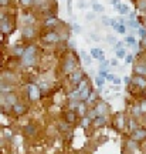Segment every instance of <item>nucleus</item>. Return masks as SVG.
Masks as SVG:
<instances>
[{
    "mask_svg": "<svg viewBox=\"0 0 146 154\" xmlns=\"http://www.w3.org/2000/svg\"><path fill=\"white\" fill-rule=\"evenodd\" d=\"M22 57H23V66H26V67L33 66L34 60H36V47L34 46H28Z\"/></svg>",
    "mask_w": 146,
    "mask_h": 154,
    "instance_id": "1",
    "label": "nucleus"
},
{
    "mask_svg": "<svg viewBox=\"0 0 146 154\" xmlns=\"http://www.w3.org/2000/svg\"><path fill=\"white\" fill-rule=\"evenodd\" d=\"M28 96H30L31 100H38V97H40V90H38L37 86H34V84L28 86Z\"/></svg>",
    "mask_w": 146,
    "mask_h": 154,
    "instance_id": "2",
    "label": "nucleus"
},
{
    "mask_svg": "<svg viewBox=\"0 0 146 154\" xmlns=\"http://www.w3.org/2000/svg\"><path fill=\"white\" fill-rule=\"evenodd\" d=\"M89 54H91L92 59H98V60H101V61L105 60V53L99 49H91Z\"/></svg>",
    "mask_w": 146,
    "mask_h": 154,
    "instance_id": "3",
    "label": "nucleus"
},
{
    "mask_svg": "<svg viewBox=\"0 0 146 154\" xmlns=\"http://www.w3.org/2000/svg\"><path fill=\"white\" fill-rule=\"evenodd\" d=\"M44 40L47 42V43H57L60 40V36L55 32H48V33L44 36Z\"/></svg>",
    "mask_w": 146,
    "mask_h": 154,
    "instance_id": "4",
    "label": "nucleus"
},
{
    "mask_svg": "<svg viewBox=\"0 0 146 154\" xmlns=\"http://www.w3.org/2000/svg\"><path fill=\"white\" fill-rule=\"evenodd\" d=\"M34 36V27L33 26H26L23 29V37L26 38H31Z\"/></svg>",
    "mask_w": 146,
    "mask_h": 154,
    "instance_id": "5",
    "label": "nucleus"
},
{
    "mask_svg": "<svg viewBox=\"0 0 146 154\" xmlns=\"http://www.w3.org/2000/svg\"><path fill=\"white\" fill-rule=\"evenodd\" d=\"M146 137V130H142V128H139V130H136L135 133H133V138L135 140H142V138Z\"/></svg>",
    "mask_w": 146,
    "mask_h": 154,
    "instance_id": "6",
    "label": "nucleus"
},
{
    "mask_svg": "<svg viewBox=\"0 0 146 154\" xmlns=\"http://www.w3.org/2000/svg\"><path fill=\"white\" fill-rule=\"evenodd\" d=\"M75 69V61L72 60V59H70V60H67V63H65V72L67 73H71L72 70Z\"/></svg>",
    "mask_w": 146,
    "mask_h": 154,
    "instance_id": "7",
    "label": "nucleus"
},
{
    "mask_svg": "<svg viewBox=\"0 0 146 154\" xmlns=\"http://www.w3.org/2000/svg\"><path fill=\"white\" fill-rule=\"evenodd\" d=\"M6 103H7V104L9 106H14V104H17L16 103V100H17V97L16 96H14V94H7V96H6Z\"/></svg>",
    "mask_w": 146,
    "mask_h": 154,
    "instance_id": "8",
    "label": "nucleus"
},
{
    "mask_svg": "<svg viewBox=\"0 0 146 154\" xmlns=\"http://www.w3.org/2000/svg\"><path fill=\"white\" fill-rule=\"evenodd\" d=\"M10 29H11V26L7 23V20H6V17L3 16V19H1V30L4 32V33H9L10 32Z\"/></svg>",
    "mask_w": 146,
    "mask_h": 154,
    "instance_id": "9",
    "label": "nucleus"
},
{
    "mask_svg": "<svg viewBox=\"0 0 146 154\" xmlns=\"http://www.w3.org/2000/svg\"><path fill=\"white\" fill-rule=\"evenodd\" d=\"M92 9H94V11L95 13H104V6L102 5H99L98 2H92Z\"/></svg>",
    "mask_w": 146,
    "mask_h": 154,
    "instance_id": "10",
    "label": "nucleus"
},
{
    "mask_svg": "<svg viewBox=\"0 0 146 154\" xmlns=\"http://www.w3.org/2000/svg\"><path fill=\"white\" fill-rule=\"evenodd\" d=\"M135 84H138L141 88H145L146 87V80L143 79V77L138 76V77H135Z\"/></svg>",
    "mask_w": 146,
    "mask_h": 154,
    "instance_id": "11",
    "label": "nucleus"
},
{
    "mask_svg": "<svg viewBox=\"0 0 146 154\" xmlns=\"http://www.w3.org/2000/svg\"><path fill=\"white\" fill-rule=\"evenodd\" d=\"M81 80H82V74H81V72H75L74 74H72V83L78 84V83H81Z\"/></svg>",
    "mask_w": 146,
    "mask_h": 154,
    "instance_id": "12",
    "label": "nucleus"
},
{
    "mask_svg": "<svg viewBox=\"0 0 146 154\" xmlns=\"http://www.w3.org/2000/svg\"><path fill=\"white\" fill-rule=\"evenodd\" d=\"M119 13H121V14H122V16H126V14H129L130 11H129V7H128V6L126 5H121L119 6Z\"/></svg>",
    "mask_w": 146,
    "mask_h": 154,
    "instance_id": "13",
    "label": "nucleus"
},
{
    "mask_svg": "<svg viewBox=\"0 0 146 154\" xmlns=\"http://www.w3.org/2000/svg\"><path fill=\"white\" fill-rule=\"evenodd\" d=\"M23 22L26 23L27 26H31L33 22H34V17L30 16V14H24V16H23Z\"/></svg>",
    "mask_w": 146,
    "mask_h": 154,
    "instance_id": "14",
    "label": "nucleus"
},
{
    "mask_svg": "<svg viewBox=\"0 0 146 154\" xmlns=\"http://www.w3.org/2000/svg\"><path fill=\"white\" fill-rule=\"evenodd\" d=\"M114 29L118 32L119 34H125V32H126V24H119V23H118Z\"/></svg>",
    "mask_w": 146,
    "mask_h": 154,
    "instance_id": "15",
    "label": "nucleus"
},
{
    "mask_svg": "<svg viewBox=\"0 0 146 154\" xmlns=\"http://www.w3.org/2000/svg\"><path fill=\"white\" fill-rule=\"evenodd\" d=\"M80 53H81L82 60L85 61V63H88V64H91V59H92V57H89V56H88V53H87V51H85V50H81Z\"/></svg>",
    "mask_w": 146,
    "mask_h": 154,
    "instance_id": "16",
    "label": "nucleus"
},
{
    "mask_svg": "<svg viewBox=\"0 0 146 154\" xmlns=\"http://www.w3.org/2000/svg\"><path fill=\"white\" fill-rule=\"evenodd\" d=\"M105 110H107V107H105V104H102V103H101V104H98L97 109H95V111H97L98 116H102L104 113H105Z\"/></svg>",
    "mask_w": 146,
    "mask_h": 154,
    "instance_id": "17",
    "label": "nucleus"
},
{
    "mask_svg": "<svg viewBox=\"0 0 146 154\" xmlns=\"http://www.w3.org/2000/svg\"><path fill=\"white\" fill-rule=\"evenodd\" d=\"M135 72L139 74H146V64H139L135 67Z\"/></svg>",
    "mask_w": 146,
    "mask_h": 154,
    "instance_id": "18",
    "label": "nucleus"
},
{
    "mask_svg": "<svg viewBox=\"0 0 146 154\" xmlns=\"http://www.w3.org/2000/svg\"><path fill=\"white\" fill-rule=\"evenodd\" d=\"M13 110L16 111L17 114H22V113H24V106L23 104H14L13 106Z\"/></svg>",
    "mask_w": 146,
    "mask_h": 154,
    "instance_id": "19",
    "label": "nucleus"
},
{
    "mask_svg": "<svg viewBox=\"0 0 146 154\" xmlns=\"http://www.w3.org/2000/svg\"><path fill=\"white\" fill-rule=\"evenodd\" d=\"M105 82H107V79H105V77L98 76L97 79H95V83H97V86H98V87H102L104 84H105Z\"/></svg>",
    "mask_w": 146,
    "mask_h": 154,
    "instance_id": "20",
    "label": "nucleus"
},
{
    "mask_svg": "<svg viewBox=\"0 0 146 154\" xmlns=\"http://www.w3.org/2000/svg\"><path fill=\"white\" fill-rule=\"evenodd\" d=\"M44 24H45L47 27H51V26H54V24H57V20H55L54 17H50V19H47V20L44 22Z\"/></svg>",
    "mask_w": 146,
    "mask_h": 154,
    "instance_id": "21",
    "label": "nucleus"
},
{
    "mask_svg": "<svg viewBox=\"0 0 146 154\" xmlns=\"http://www.w3.org/2000/svg\"><path fill=\"white\" fill-rule=\"evenodd\" d=\"M109 61H107V60H104V61H101V66H99V70H102V72H108V67H109Z\"/></svg>",
    "mask_w": 146,
    "mask_h": 154,
    "instance_id": "22",
    "label": "nucleus"
},
{
    "mask_svg": "<svg viewBox=\"0 0 146 154\" xmlns=\"http://www.w3.org/2000/svg\"><path fill=\"white\" fill-rule=\"evenodd\" d=\"M95 124H97V126L105 124V117H104V116H97V117H95Z\"/></svg>",
    "mask_w": 146,
    "mask_h": 154,
    "instance_id": "23",
    "label": "nucleus"
},
{
    "mask_svg": "<svg viewBox=\"0 0 146 154\" xmlns=\"http://www.w3.org/2000/svg\"><path fill=\"white\" fill-rule=\"evenodd\" d=\"M126 51H125V49H119V50H116V57L118 59H125L126 57Z\"/></svg>",
    "mask_w": 146,
    "mask_h": 154,
    "instance_id": "24",
    "label": "nucleus"
},
{
    "mask_svg": "<svg viewBox=\"0 0 146 154\" xmlns=\"http://www.w3.org/2000/svg\"><path fill=\"white\" fill-rule=\"evenodd\" d=\"M138 9L142 11H146V0H139L138 2Z\"/></svg>",
    "mask_w": 146,
    "mask_h": 154,
    "instance_id": "25",
    "label": "nucleus"
},
{
    "mask_svg": "<svg viewBox=\"0 0 146 154\" xmlns=\"http://www.w3.org/2000/svg\"><path fill=\"white\" fill-rule=\"evenodd\" d=\"M125 43H128L129 46H133V44H136V40L132 36H128V37H125Z\"/></svg>",
    "mask_w": 146,
    "mask_h": 154,
    "instance_id": "26",
    "label": "nucleus"
},
{
    "mask_svg": "<svg viewBox=\"0 0 146 154\" xmlns=\"http://www.w3.org/2000/svg\"><path fill=\"white\" fill-rule=\"evenodd\" d=\"M85 19H87L88 22H91L95 19V11H88L87 14H85Z\"/></svg>",
    "mask_w": 146,
    "mask_h": 154,
    "instance_id": "27",
    "label": "nucleus"
},
{
    "mask_svg": "<svg viewBox=\"0 0 146 154\" xmlns=\"http://www.w3.org/2000/svg\"><path fill=\"white\" fill-rule=\"evenodd\" d=\"M67 11L68 14H72V0H67Z\"/></svg>",
    "mask_w": 146,
    "mask_h": 154,
    "instance_id": "28",
    "label": "nucleus"
},
{
    "mask_svg": "<svg viewBox=\"0 0 146 154\" xmlns=\"http://www.w3.org/2000/svg\"><path fill=\"white\" fill-rule=\"evenodd\" d=\"M128 24H129L132 29H139V27H141V26L138 24V22H136V20H129V22H128Z\"/></svg>",
    "mask_w": 146,
    "mask_h": 154,
    "instance_id": "29",
    "label": "nucleus"
},
{
    "mask_svg": "<svg viewBox=\"0 0 146 154\" xmlns=\"http://www.w3.org/2000/svg\"><path fill=\"white\" fill-rule=\"evenodd\" d=\"M72 30H74L75 33H81V26H80L78 23H72Z\"/></svg>",
    "mask_w": 146,
    "mask_h": 154,
    "instance_id": "30",
    "label": "nucleus"
},
{
    "mask_svg": "<svg viewBox=\"0 0 146 154\" xmlns=\"http://www.w3.org/2000/svg\"><path fill=\"white\" fill-rule=\"evenodd\" d=\"M67 120H68V123H74V120H75V116H74V113H68L67 114Z\"/></svg>",
    "mask_w": 146,
    "mask_h": 154,
    "instance_id": "31",
    "label": "nucleus"
},
{
    "mask_svg": "<svg viewBox=\"0 0 146 154\" xmlns=\"http://www.w3.org/2000/svg\"><path fill=\"white\" fill-rule=\"evenodd\" d=\"M138 32H139V36H141L142 38L146 37V29L145 27H139V29H138Z\"/></svg>",
    "mask_w": 146,
    "mask_h": 154,
    "instance_id": "32",
    "label": "nucleus"
},
{
    "mask_svg": "<svg viewBox=\"0 0 146 154\" xmlns=\"http://www.w3.org/2000/svg\"><path fill=\"white\" fill-rule=\"evenodd\" d=\"M24 51H26V49H23V47H17V49H14V53L19 56H23L24 54Z\"/></svg>",
    "mask_w": 146,
    "mask_h": 154,
    "instance_id": "33",
    "label": "nucleus"
},
{
    "mask_svg": "<svg viewBox=\"0 0 146 154\" xmlns=\"http://www.w3.org/2000/svg\"><path fill=\"white\" fill-rule=\"evenodd\" d=\"M11 86H9V84H6V83H1V91H10Z\"/></svg>",
    "mask_w": 146,
    "mask_h": 154,
    "instance_id": "34",
    "label": "nucleus"
},
{
    "mask_svg": "<svg viewBox=\"0 0 146 154\" xmlns=\"http://www.w3.org/2000/svg\"><path fill=\"white\" fill-rule=\"evenodd\" d=\"M102 24L104 26H111V19L109 17H102Z\"/></svg>",
    "mask_w": 146,
    "mask_h": 154,
    "instance_id": "35",
    "label": "nucleus"
},
{
    "mask_svg": "<svg viewBox=\"0 0 146 154\" xmlns=\"http://www.w3.org/2000/svg\"><path fill=\"white\" fill-rule=\"evenodd\" d=\"M107 40H108L111 44H116V40H115V37L112 34H108V36H107Z\"/></svg>",
    "mask_w": 146,
    "mask_h": 154,
    "instance_id": "36",
    "label": "nucleus"
},
{
    "mask_svg": "<svg viewBox=\"0 0 146 154\" xmlns=\"http://www.w3.org/2000/svg\"><path fill=\"white\" fill-rule=\"evenodd\" d=\"M132 61H133V56H132V54H126V57H125V63L130 64Z\"/></svg>",
    "mask_w": 146,
    "mask_h": 154,
    "instance_id": "37",
    "label": "nucleus"
},
{
    "mask_svg": "<svg viewBox=\"0 0 146 154\" xmlns=\"http://www.w3.org/2000/svg\"><path fill=\"white\" fill-rule=\"evenodd\" d=\"M89 120H91V119H89V117H85V119H82V127H88V124H89Z\"/></svg>",
    "mask_w": 146,
    "mask_h": 154,
    "instance_id": "38",
    "label": "nucleus"
},
{
    "mask_svg": "<svg viewBox=\"0 0 146 154\" xmlns=\"http://www.w3.org/2000/svg\"><path fill=\"white\" fill-rule=\"evenodd\" d=\"M124 43H125V42H116V44H115V50L124 49Z\"/></svg>",
    "mask_w": 146,
    "mask_h": 154,
    "instance_id": "39",
    "label": "nucleus"
},
{
    "mask_svg": "<svg viewBox=\"0 0 146 154\" xmlns=\"http://www.w3.org/2000/svg\"><path fill=\"white\" fill-rule=\"evenodd\" d=\"M95 97H97V94L94 93V91H92L91 94H89V97H88V100L87 101H89V103H92V101H95Z\"/></svg>",
    "mask_w": 146,
    "mask_h": 154,
    "instance_id": "40",
    "label": "nucleus"
},
{
    "mask_svg": "<svg viewBox=\"0 0 146 154\" xmlns=\"http://www.w3.org/2000/svg\"><path fill=\"white\" fill-rule=\"evenodd\" d=\"M109 3L114 7H116V6H121V0H109Z\"/></svg>",
    "mask_w": 146,
    "mask_h": 154,
    "instance_id": "41",
    "label": "nucleus"
},
{
    "mask_svg": "<svg viewBox=\"0 0 146 154\" xmlns=\"http://www.w3.org/2000/svg\"><path fill=\"white\" fill-rule=\"evenodd\" d=\"M20 3H22L23 6H30L33 3V0H20Z\"/></svg>",
    "mask_w": 146,
    "mask_h": 154,
    "instance_id": "42",
    "label": "nucleus"
},
{
    "mask_svg": "<svg viewBox=\"0 0 146 154\" xmlns=\"http://www.w3.org/2000/svg\"><path fill=\"white\" fill-rule=\"evenodd\" d=\"M115 74H111V73H108V76H107V82H114V79H115Z\"/></svg>",
    "mask_w": 146,
    "mask_h": 154,
    "instance_id": "43",
    "label": "nucleus"
},
{
    "mask_svg": "<svg viewBox=\"0 0 146 154\" xmlns=\"http://www.w3.org/2000/svg\"><path fill=\"white\" fill-rule=\"evenodd\" d=\"M115 84V86H119V84H121V83H122V80H121V79H119V77H115L114 79V82H112Z\"/></svg>",
    "mask_w": 146,
    "mask_h": 154,
    "instance_id": "44",
    "label": "nucleus"
},
{
    "mask_svg": "<svg viewBox=\"0 0 146 154\" xmlns=\"http://www.w3.org/2000/svg\"><path fill=\"white\" fill-rule=\"evenodd\" d=\"M85 6H87V3H85L84 0H81V2H78V7H80V9H85Z\"/></svg>",
    "mask_w": 146,
    "mask_h": 154,
    "instance_id": "45",
    "label": "nucleus"
},
{
    "mask_svg": "<svg viewBox=\"0 0 146 154\" xmlns=\"http://www.w3.org/2000/svg\"><path fill=\"white\" fill-rule=\"evenodd\" d=\"M77 109H78V111H80V113H84V110H85V106H84V104H78V107H77Z\"/></svg>",
    "mask_w": 146,
    "mask_h": 154,
    "instance_id": "46",
    "label": "nucleus"
},
{
    "mask_svg": "<svg viewBox=\"0 0 146 154\" xmlns=\"http://www.w3.org/2000/svg\"><path fill=\"white\" fill-rule=\"evenodd\" d=\"M122 82H124L125 84H129V83H130V77H129V76H125V77H124V80H122Z\"/></svg>",
    "mask_w": 146,
    "mask_h": 154,
    "instance_id": "47",
    "label": "nucleus"
},
{
    "mask_svg": "<svg viewBox=\"0 0 146 154\" xmlns=\"http://www.w3.org/2000/svg\"><path fill=\"white\" fill-rule=\"evenodd\" d=\"M141 109H142V111H143V113H145V111H146V101H145V100L142 101V104H141Z\"/></svg>",
    "mask_w": 146,
    "mask_h": 154,
    "instance_id": "48",
    "label": "nucleus"
},
{
    "mask_svg": "<svg viewBox=\"0 0 146 154\" xmlns=\"http://www.w3.org/2000/svg\"><path fill=\"white\" fill-rule=\"evenodd\" d=\"M111 66H118V60H116V59H112V60H111Z\"/></svg>",
    "mask_w": 146,
    "mask_h": 154,
    "instance_id": "49",
    "label": "nucleus"
},
{
    "mask_svg": "<svg viewBox=\"0 0 146 154\" xmlns=\"http://www.w3.org/2000/svg\"><path fill=\"white\" fill-rule=\"evenodd\" d=\"M27 133H28V134L34 133V127H27Z\"/></svg>",
    "mask_w": 146,
    "mask_h": 154,
    "instance_id": "50",
    "label": "nucleus"
},
{
    "mask_svg": "<svg viewBox=\"0 0 146 154\" xmlns=\"http://www.w3.org/2000/svg\"><path fill=\"white\" fill-rule=\"evenodd\" d=\"M91 37L94 38V40H98V38H99V37H98V36H97V34H91Z\"/></svg>",
    "mask_w": 146,
    "mask_h": 154,
    "instance_id": "51",
    "label": "nucleus"
},
{
    "mask_svg": "<svg viewBox=\"0 0 146 154\" xmlns=\"http://www.w3.org/2000/svg\"><path fill=\"white\" fill-rule=\"evenodd\" d=\"M6 3H7V0H1V5H3V6H4Z\"/></svg>",
    "mask_w": 146,
    "mask_h": 154,
    "instance_id": "52",
    "label": "nucleus"
},
{
    "mask_svg": "<svg viewBox=\"0 0 146 154\" xmlns=\"http://www.w3.org/2000/svg\"><path fill=\"white\" fill-rule=\"evenodd\" d=\"M143 44H145V46H146V37L143 38Z\"/></svg>",
    "mask_w": 146,
    "mask_h": 154,
    "instance_id": "53",
    "label": "nucleus"
},
{
    "mask_svg": "<svg viewBox=\"0 0 146 154\" xmlns=\"http://www.w3.org/2000/svg\"><path fill=\"white\" fill-rule=\"evenodd\" d=\"M136 2H139V0H136Z\"/></svg>",
    "mask_w": 146,
    "mask_h": 154,
    "instance_id": "54",
    "label": "nucleus"
}]
</instances>
